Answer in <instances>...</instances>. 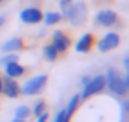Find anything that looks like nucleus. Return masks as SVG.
Returning <instances> with one entry per match:
<instances>
[{"label": "nucleus", "instance_id": "nucleus-1", "mask_svg": "<svg viewBox=\"0 0 129 122\" xmlns=\"http://www.w3.org/2000/svg\"><path fill=\"white\" fill-rule=\"evenodd\" d=\"M106 89L117 95V96H124L127 93V89H129V76H127V72L124 75H121L115 67H109L106 70Z\"/></svg>", "mask_w": 129, "mask_h": 122}, {"label": "nucleus", "instance_id": "nucleus-2", "mask_svg": "<svg viewBox=\"0 0 129 122\" xmlns=\"http://www.w3.org/2000/svg\"><path fill=\"white\" fill-rule=\"evenodd\" d=\"M88 18V6L84 0H79V2H73L66 20L72 25V26H82Z\"/></svg>", "mask_w": 129, "mask_h": 122}, {"label": "nucleus", "instance_id": "nucleus-3", "mask_svg": "<svg viewBox=\"0 0 129 122\" xmlns=\"http://www.w3.org/2000/svg\"><path fill=\"white\" fill-rule=\"evenodd\" d=\"M47 81H49V75H46V73H41V75L32 76V78H29V79L21 86V93L26 95V96H35V95H40V93L46 89Z\"/></svg>", "mask_w": 129, "mask_h": 122}, {"label": "nucleus", "instance_id": "nucleus-4", "mask_svg": "<svg viewBox=\"0 0 129 122\" xmlns=\"http://www.w3.org/2000/svg\"><path fill=\"white\" fill-rule=\"evenodd\" d=\"M105 89H106V78H105V75L91 76L90 81L84 86V90H82V93H81V99L85 101V99H88V98H93L94 95L102 93Z\"/></svg>", "mask_w": 129, "mask_h": 122}, {"label": "nucleus", "instance_id": "nucleus-5", "mask_svg": "<svg viewBox=\"0 0 129 122\" xmlns=\"http://www.w3.org/2000/svg\"><path fill=\"white\" fill-rule=\"evenodd\" d=\"M121 43V37L120 34L117 32H106L99 41H96V46H97V50L102 52V53H106V52H111L114 49H117Z\"/></svg>", "mask_w": 129, "mask_h": 122}, {"label": "nucleus", "instance_id": "nucleus-6", "mask_svg": "<svg viewBox=\"0 0 129 122\" xmlns=\"http://www.w3.org/2000/svg\"><path fill=\"white\" fill-rule=\"evenodd\" d=\"M18 17H20V22L24 25H40L43 22L44 12L37 6H27L23 11H20Z\"/></svg>", "mask_w": 129, "mask_h": 122}, {"label": "nucleus", "instance_id": "nucleus-7", "mask_svg": "<svg viewBox=\"0 0 129 122\" xmlns=\"http://www.w3.org/2000/svg\"><path fill=\"white\" fill-rule=\"evenodd\" d=\"M52 44L55 46L58 53H66L72 47V37L61 29H56L52 34Z\"/></svg>", "mask_w": 129, "mask_h": 122}, {"label": "nucleus", "instance_id": "nucleus-8", "mask_svg": "<svg viewBox=\"0 0 129 122\" xmlns=\"http://www.w3.org/2000/svg\"><path fill=\"white\" fill-rule=\"evenodd\" d=\"M96 23L102 28H112L120 22V17L112 9H102L96 14Z\"/></svg>", "mask_w": 129, "mask_h": 122}, {"label": "nucleus", "instance_id": "nucleus-9", "mask_svg": "<svg viewBox=\"0 0 129 122\" xmlns=\"http://www.w3.org/2000/svg\"><path fill=\"white\" fill-rule=\"evenodd\" d=\"M96 35L93 32H87L84 34L75 44V50L79 53H90L93 50V47L96 46Z\"/></svg>", "mask_w": 129, "mask_h": 122}, {"label": "nucleus", "instance_id": "nucleus-10", "mask_svg": "<svg viewBox=\"0 0 129 122\" xmlns=\"http://www.w3.org/2000/svg\"><path fill=\"white\" fill-rule=\"evenodd\" d=\"M2 93L11 99H15L21 95V87L20 84L17 83V79L14 78H9V76H5L3 78V89H2Z\"/></svg>", "mask_w": 129, "mask_h": 122}, {"label": "nucleus", "instance_id": "nucleus-11", "mask_svg": "<svg viewBox=\"0 0 129 122\" xmlns=\"http://www.w3.org/2000/svg\"><path fill=\"white\" fill-rule=\"evenodd\" d=\"M23 49H26V43H24V38L21 37H12L0 46V50L3 53H12V52L23 50Z\"/></svg>", "mask_w": 129, "mask_h": 122}, {"label": "nucleus", "instance_id": "nucleus-12", "mask_svg": "<svg viewBox=\"0 0 129 122\" xmlns=\"http://www.w3.org/2000/svg\"><path fill=\"white\" fill-rule=\"evenodd\" d=\"M3 67H5V73H6V76L14 78V79H17V78H20V76H23V75L26 73V67H24L23 64H20L18 61H12V63H8V64H5Z\"/></svg>", "mask_w": 129, "mask_h": 122}, {"label": "nucleus", "instance_id": "nucleus-13", "mask_svg": "<svg viewBox=\"0 0 129 122\" xmlns=\"http://www.w3.org/2000/svg\"><path fill=\"white\" fill-rule=\"evenodd\" d=\"M43 20H44V25H46V26H55V25H58V23L62 20V15H61V12L49 11V12L44 14Z\"/></svg>", "mask_w": 129, "mask_h": 122}, {"label": "nucleus", "instance_id": "nucleus-14", "mask_svg": "<svg viewBox=\"0 0 129 122\" xmlns=\"http://www.w3.org/2000/svg\"><path fill=\"white\" fill-rule=\"evenodd\" d=\"M43 56H44L47 61L53 63V61H56V59H58L59 53H58V50L55 49V46H53L52 43H49V44H46V46L43 47Z\"/></svg>", "mask_w": 129, "mask_h": 122}, {"label": "nucleus", "instance_id": "nucleus-15", "mask_svg": "<svg viewBox=\"0 0 129 122\" xmlns=\"http://www.w3.org/2000/svg\"><path fill=\"white\" fill-rule=\"evenodd\" d=\"M81 95H73L70 99H69V102H67V107L64 108L66 110V113L69 114V116H73L75 114V111L78 110V107H79V104H81Z\"/></svg>", "mask_w": 129, "mask_h": 122}, {"label": "nucleus", "instance_id": "nucleus-16", "mask_svg": "<svg viewBox=\"0 0 129 122\" xmlns=\"http://www.w3.org/2000/svg\"><path fill=\"white\" fill-rule=\"evenodd\" d=\"M30 114H32V110H30L27 105H18V107L15 108V117H20V119H27Z\"/></svg>", "mask_w": 129, "mask_h": 122}, {"label": "nucleus", "instance_id": "nucleus-17", "mask_svg": "<svg viewBox=\"0 0 129 122\" xmlns=\"http://www.w3.org/2000/svg\"><path fill=\"white\" fill-rule=\"evenodd\" d=\"M44 111H47V104H46V101H44V99L37 101V102H35V105H34V108H32V113L38 117V116H40V114H43Z\"/></svg>", "mask_w": 129, "mask_h": 122}, {"label": "nucleus", "instance_id": "nucleus-18", "mask_svg": "<svg viewBox=\"0 0 129 122\" xmlns=\"http://www.w3.org/2000/svg\"><path fill=\"white\" fill-rule=\"evenodd\" d=\"M73 2H75V0H59V9H61L62 18L67 17V14H69L70 8H72V5H73Z\"/></svg>", "mask_w": 129, "mask_h": 122}, {"label": "nucleus", "instance_id": "nucleus-19", "mask_svg": "<svg viewBox=\"0 0 129 122\" xmlns=\"http://www.w3.org/2000/svg\"><path fill=\"white\" fill-rule=\"evenodd\" d=\"M12 61H18V55L17 53H5L2 58H0V66H5L8 63H12Z\"/></svg>", "mask_w": 129, "mask_h": 122}, {"label": "nucleus", "instance_id": "nucleus-20", "mask_svg": "<svg viewBox=\"0 0 129 122\" xmlns=\"http://www.w3.org/2000/svg\"><path fill=\"white\" fill-rule=\"evenodd\" d=\"M70 119H72V116H69L66 113V110H59L55 117V122H70Z\"/></svg>", "mask_w": 129, "mask_h": 122}, {"label": "nucleus", "instance_id": "nucleus-21", "mask_svg": "<svg viewBox=\"0 0 129 122\" xmlns=\"http://www.w3.org/2000/svg\"><path fill=\"white\" fill-rule=\"evenodd\" d=\"M47 119H49V113H47V111H44L43 114H40V116H38L37 122H47Z\"/></svg>", "mask_w": 129, "mask_h": 122}, {"label": "nucleus", "instance_id": "nucleus-22", "mask_svg": "<svg viewBox=\"0 0 129 122\" xmlns=\"http://www.w3.org/2000/svg\"><path fill=\"white\" fill-rule=\"evenodd\" d=\"M90 78H91V76H88V75H84V76L81 78V84H82V86H85V84L90 81Z\"/></svg>", "mask_w": 129, "mask_h": 122}, {"label": "nucleus", "instance_id": "nucleus-23", "mask_svg": "<svg viewBox=\"0 0 129 122\" xmlns=\"http://www.w3.org/2000/svg\"><path fill=\"white\" fill-rule=\"evenodd\" d=\"M5 23H6V17L0 14V28H3V25H5Z\"/></svg>", "mask_w": 129, "mask_h": 122}, {"label": "nucleus", "instance_id": "nucleus-24", "mask_svg": "<svg viewBox=\"0 0 129 122\" xmlns=\"http://www.w3.org/2000/svg\"><path fill=\"white\" fill-rule=\"evenodd\" d=\"M2 89H3V76L0 73V93H2Z\"/></svg>", "mask_w": 129, "mask_h": 122}, {"label": "nucleus", "instance_id": "nucleus-25", "mask_svg": "<svg viewBox=\"0 0 129 122\" xmlns=\"http://www.w3.org/2000/svg\"><path fill=\"white\" fill-rule=\"evenodd\" d=\"M12 122H26V119H20V117H14Z\"/></svg>", "mask_w": 129, "mask_h": 122}, {"label": "nucleus", "instance_id": "nucleus-26", "mask_svg": "<svg viewBox=\"0 0 129 122\" xmlns=\"http://www.w3.org/2000/svg\"><path fill=\"white\" fill-rule=\"evenodd\" d=\"M3 2H5V0H0V3H3Z\"/></svg>", "mask_w": 129, "mask_h": 122}]
</instances>
